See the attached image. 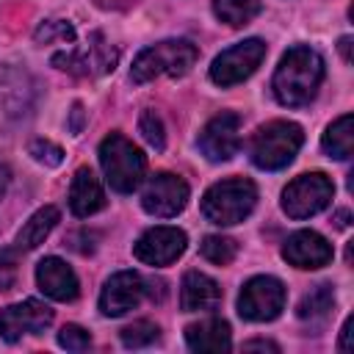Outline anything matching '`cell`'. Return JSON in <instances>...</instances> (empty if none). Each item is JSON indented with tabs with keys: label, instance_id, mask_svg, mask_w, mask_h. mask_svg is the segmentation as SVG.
I'll return each instance as SVG.
<instances>
[{
	"label": "cell",
	"instance_id": "cell-1",
	"mask_svg": "<svg viewBox=\"0 0 354 354\" xmlns=\"http://www.w3.org/2000/svg\"><path fill=\"white\" fill-rule=\"evenodd\" d=\"M324 58L318 50L310 44H296L282 53L274 77H271V91L279 105L285 108H301L310 105L324 83Z\"/></svg>",
	"mask_w": 354,
	"mask_h": 354
},
{
	"label": "cell",
	"instance_id": "cell-2",
	"mask_svg": "<svg viewBox=\"0 0 354 354\" xmlns=\"http://www.w3.org/2000/svg\"><path fill=\"white\" fill-rule=\"evenodd\" d=\"M199 58V47L188 39H163L149 47H144L130 66L133 83H149L155 77H183L191 72V66Z\"/></svg>",
	"mask_w": 354,
	"mask_h": 354
},
{
	"label": "cell",
	"instance_id": "cell-3",
	"mask_svg": "<svg viewBox=\"0 0 354 354\" xmlns=\"http://www.w3.org/2000/svg\"><path fill=\"white\" fill-rule=\"evenodd\" d=\"M100 166L105 174V183L116 191V194H133L147 171V158L144 152L119 130L108 133L100 141Z\"/></svg>",
	"mask_w": 354,
	"mask_h": 354
},
{
	"label": "cell",
	"instance_id": "cell-4",
	"mask_svg": "<svg viewBox=\"0 0 354 354\" xmlns=\"http://www.w3.org/2000/svg\"><path fill=\"white\" fill-rule=\"evenodd\" d=\"M257 205V185L249 177H227L213 183L202 196V216L216 227H232L252 216Z\"/></svg>",
	"mask_w": 354,
	"mask_h": 354
},
{
	"label": "cell",
	"instance_id": "cell-5",
	"mask_svg": "<svg viewBox=\"0 0 354 354\" xmlns=\"http://www.w3.org/2000/svg\"><path fill=\"white\" fill-rule=\"evenodd\" d=\"M301 144H304V130L296 122L274 119L254 130L249 141V158L263 171H279L296 158Z\"/></svg>",
	"mask_w": 354,
	"mask_h": 354
},
{
	"label": "cell",
	"instance_id": "cell-6",
	"mask_svg": "<svg viewBox=\"0 0 354 354\" xmlns=\"http://www.w3.org/2000/svg\"><path fill=\"white\" fill-rule=\"evenodd\" d=\"M50 61L55 69L69 72L75 77H102V75L116 69L119 50L100 30H91L86 41L75 39L72 44H66V50L53 53Z\"/></svg>",
	"mask_w": 354,
	"mask_h": 354
},
{
	"label": "cell",
	"instance_id": "cell-7",
	"mask_svg": "<svg viewBox=\"0 0 354 354\" xmlns=\"http://www.w3.org/2000/svg\"><path fill=\"white\" fill-rule=\"evenodd\" d=\"M332 196H335L332 180L324 171H307L282 188L279 205L288 218L301 221V218H310V216H318L321 210H326L332 205Z\"/></svg>",
	"mask_w": 354,
	"mask_h": 354
},
{
	"label": "cell",
	"instance_id": "cell-8",
	"mask_svg": "<svg viewBox=\"0 0 354 354\" xmlns=\"http://www.w3.org/2000/svg\"><path fill=\"white\" fill-rule=\"evenodd\" d=\"M160 282V279H158ZM155 279L141 277L138 271H116L105 279L102 290H100V313L105 318H122L130 310H136L147 296L155 299Z\"/></svg>",
	"mask_w": 354,
	"mask_h": 354
},
{
	"label": "cell",
	"instance_id": "cell-9",
	"mask_svg": "<svg viewBox=\"0 0 354 354\" xmlns=\"http://www.w3.org/2000/svg\"><path fill=\"white\" fill-rule=\"evenodd\" d=\"M285 299H288V290H285L282 279H277L271 274H257V277L246 279L238 293V315L252 324L274 321L285 310Z\"/></svg>",
	"mask_w": 354,
	"mask_h": 354
},
{
	"label": "cell",
	"instance_id": "cell-10",
	"mask_svg": "<svg viewBox=\"0 0 354 354\" xmlns=\"http://www.w3.org/2000/svg\"><path fill=\"white\" fill-rule=\"evenodd\" d=\"M268 47L263 39L252 36V39H243L232 47H227L224 53H218L210 64V80L221 88H230V86H238L243 80H249L257 66L263 64Z\"/></svg>",
	"mask_w": 354,
	"mask_h": 354
},
{
	"label": "cell",
	"instance_id": "cell-11",
	"mask_svg": "<svg viewBox=\"0 0 354 354\" xmlns=\"http://www.w3.org/2000/svg\"><path fill=\"white\" fill-rule=\"evenodd\" d=\"M188 196H191V188L180 174L155 171L141 191V207L155 218H171L185 210Z\"/></svg>",
	"mask_w": 354,
	"mask_h": 354
},
{
	"label": "cell",
	"instance_id": "cell-12",
	"mask_svg": "<svg viewBox=\"0 0 354 354\" xmlns=\"http://www.w3.org/2000/svg\"><path fill=\"white\" fill-rule=\"evenodd\" d=\"M188 246V235L180 227H149L138 235V241L133 243V254L136 260H141L144 266L160 268V266H171Z\"/></svg>",
	"mask_w": 354,
	"mask_h": 354
},
{
	"label": "cell",
	"instance_id": "cell-13",
	"mask_svg": "<svg viewBox=\"0 0 354 354\" xmlns=\"http://www.w3.org/2000/svg\"><path fill=\"white\" fill-rule=\"evenodd\" d=\"M196 147L213 163H221V160L235 158L238 149H241V116L235 111L216 113L202 127V133L196 138Z\"/></svg>",
	"mask_w": 354,
	"mask_h": 354
},
{
	"label": "cell",
	"instance_id": "cell-14",
	"mask_svg": "<svg viewBox=\"0 0 354 354\" xmlns=\"http://www.w3.org/2000/svg\"><path fill=\"white\" fill-rule=\"evenodd\" d=\"M53 324V307L39 299H25L0 310V337L17 343L25 335H41Z\"/></svg>",
	"mask_w": 354,
	"mask_h": 354
},
{
	"label": "cell",
	"instance_id": "cell-15",
	"mask_svg": "<svg viewBox=\"0 0 354 354\" xmlns=\"http://www.w3.org/2000/svg\"><path fill=\"white\" fill-rule=\"evenodd\" d=\"M332 243L315 230H299L282 243V260L293 268H324L332 263Z\"/></svg>",
	"mask_w": 354,
	"mask_h": 354
},
{
	"label": "cell",
	"instance_id": "cell-16",
	"mask_svg": "<svg viewBox=\"0 0 354 354\" xmlns=\"http://www.w3.org/2000/svg\"><path fill=\"white\" fill-rule=\"evenodd\" d=\"M36 285L53 301H75L77 293H80L77 274L72 271V266L66 260H61L55 254L39 260V266H36Z\"/></svg>",
	"mask_w": 354,
	"mask_h": 354
},
{
	"label": "cell",
	"instance_id": "cell-17",
	"mask_svg": "<svg viewBox=\"0 0 354 354\" xmlns=\"http://www.w3.org/2000/svg\"><path fill=\"white\" fill-rule=\"evenodd\" d=\"M221 304V288L213 277L191 268L180 282V310L183 313H210Z\"/></svg>",
	"mask_w": 354,
	"mask_h": 354
},
{
	"label": "cell",
	"instance_id": "cell-18",
	"mask_svg": "<svg viewBox=\"0 0 354 354\" xmlns=\"http://www.w3.org/2000/svg\"><path fill=\"white\" fill-rule=\"evenodd\" d=\"M58 221H61V213H58L55 205H44V207H39V210L22 224V230L17 232V238L11 241V246H8L6 252H0V260H6V257H17V254H25V252L36 249L39 243H44V238L55 230Z\"/></svg>",
	"mask_w": 354,
	"mask_h": 354
},
{
	"label": "cell",
	"instance_id": "cell-19",
	"mask_svg": "<svg viewBox=\"0 0 354 354\" xmlns=\"http://www.w3.org/2000/svg\"><path fill=\"white\" fill-rule=\"evenodd\" d=\"M102 207H105L102 183L94 177V171L88 166H80L72 177V185H69V210L77 218H88V216L100 213Z\"/></svg>",
	"mask_w": 354,
	"mask_h": 354
},
{
	"label": "cell",
	"instance_id": "cell-20",
	"mask_svg": "<svg viewBox=\"0 0 354 354\" xmlns=\"http://www.w3.org/2000/svg\"><path fill=\"white\" fill-rule=\"evenodd\" d=\"M185 346L191 351H230L232 348V332L230 324L218 315L202 318L196 324L185 326Z\"/></svg>",
	"mask_w": 354,
	"mask_h": 354
},
{
	"label": "cell",
	"instance_id": "cell-21",
	"mask_svg": "<svg viewBox=\"0 0 354 354\" xmlns=\"http://www.w3.org/2000/svg\"><path fill=\"white\" fill-rule=\"evenodd\" d=\"M321 147L329 158L335 160H346L351 158V149H354V116L351 113H343L337 116L321 136Z\"/></svg>",
	"mask_w": 354,
	"mask_h": 354
},
{
	"label": "cell",
	"instance_id": "cell-22",
	"mask_svg": "<svg viewBox=\"0 0 354 354\" xmlns=\"http://www.w3.org/2000/svg\"><path fill=\"white\" fill-rule=\"evenodd\" d=\"M263 11V0H213V14L230 28L249 25Z\"/></svg>",
	"mask_w": 354,
	"mask_h": 354
},
{
	"label": "cell",
	"instance_id": "cell-23",
	"mask_svg": "<svg viewBox=\"0 0 354 354\" xmlns=\"http://www.w3.org/2000/svg\"><path fill=\"white\" fill-rule=\"evenodd\" d=\"M332 307H335V290H332L329 282H321V285L310 288V290L301 296V301H299V307H296V315H299L301 321H321V318L329 315Z\"/></svg>",
	"mask_w": 354,
	"mask_h": 354
},
{
	"label": "cell",
	"instance_id": "cell-24",
	"mask_svg": "<svg viewBox=\"0 0 354 354\" xmlns=\"http://www.w3.org/2000/svg\"><path fill=\"white\" fill-rule=\"evenodd\" d=\"M199 252L213 266H230L238 254V241L227 235H205L199 243Z\"/></svg>",
	"mask_w": 354,
	"mask_h": 354
},
{
	"label": "cell",
	"instance_id": "cell-25",
	"mask_svg": "<svg viewBox=\"0 0 354 354\" xmlns=\"http://www.w3.org/2000/svg\"><path fill=\"white\" fill-rule=\"evenodd\" d=\"M119 337H122V343H124L127 348H147V346L158 343V337H160V326H158L155 321L138 318V321L127 324V326L119 332Z\"/></svg>",
	"mask_w": 354,
	"mask_h": 354
},
{
	"label": "cell",
	"instance_id": "cell-26",
	"mask_svg": "<svg viewBox=\"0 0 354 354\" xmlns=\"http://www.w3.org/2000/svg\"><path fill=\"white\" fill-rule=\"evenodd\" d=\"M33 39H36L39 44H50V41L72 44V41L77 39V30H75V25L66 22V19H44V22L36 28Z\"/></svg>",
	"mask_w": 354,
	"mask_h": 354
},
{
	"label": "cell",
	"instance_id": "cell-27",
	"mask_svg": "<svg viewBox=\"0 0 354 354\" xmlns=\"http://www.w3.org/2000/svg\"><path fill=\"white\" fill-rule=\"evenodd\" d=\"M138 133L144 136V141H147L152 149L163 152V147H166V130H163L160 116H158L152 108H147V111L138 116Z\"/></svg>",
	"mask_w": 354,
	"mask_h": 354
},
{
	"label": "cell",
	"instance_id": "cell-28",
	"mask_svg": "<svg viewBox=\"0 0 354 354\" xmlns=\"http://www.w3.org/2000/svg\"><path fill=\"white\" fill-rule=\"evenodd\" d=\"M28 155H30L36 163L50 166V169L61 166V160H64V149H61L58 144H53L50 138H33V141L28 144Z\"/></svg>",
	"mask_w": 354,
	"mask_h": 354
},
{
	"label": "cell",
	"instance_id": "cell-29",
	"mask_svg": "<svg viewBox=\"0 0 354 354\" xmlns=\"http://www.w3.org/2000/svg\"><path fill=\"white\" fill-rule=\"evenodd\" d=\"M58 346L66 351H86L91 346V335L77 324H66L58 332Z\"/></svg>",
	"mask_w": 354,
	"mask_h": 354
},
{
	"label": "cell",
	"instance_id": "cell-30",
	"mask_svg": "<svg viewBox=\"0 0 354 354\" xmlns=\"http://www.w3.org/2000/svg\"><path fill=\"white\" fill-rule=\"evenodd\" d=\"M243 351H279V346L274 343V340H263V337H257V340H246L243 343Z\"/></svg>",
	"mask_w": 354,
	"mask_h": 354
},
{
	"label": "cell",
	"instance_id": "cell-31",
	"mask_svg": "<svg viewBox=\"0 0 354 354\" xmlns=\"http://www.w3.org/2000/svg\"><path fill=\"white\" fill-rule=\"evenodd\" d=\"M351 324H354V318L348 315V318L343 321V329H340V343H337L340 351H348V348H351V343H348V337H351Z\"/></svg>",
	"mask_w": 354,
	"mask_h": 354
},
{
	"label": "cell",
	"instance_id": "cell-32",
	"mask_svg": "<svg viewBox=\"0 0 354 354\" xmlns=\"http://www.w3.org/2000/svg\"><path fill=\"white\" fill-rule=\"evenodd\" d=\"M80 127H83V105H80V102H75V105H72V124H69V130L77 136V133H80Z\"/></svg>",
	"mask_w": 354,
	"mask_h": 354
},
{
	"label": "cell",
	"instance_id": "cell-33",
	"mask_svg": "<svg viewBox=\"0 0 354 354\" xmlns=\"http://www.w3.org/2000/svg\"><path fill=\"white\" fill-rule=\"evenodd\" d=\"M8 183H11V171H8L6 163H0V199H3L6 191H8Z\"/></svg>",
	"mask_w": 354,
	"mask_h": 354
},
{
	"label": "cell",
	"instance_id": "cell-34",
	"mask_svg": "<svg viewBox=\"0 0 354 354\" xmlns=\"http://www.w3.org/2000/svg\"><path fill=\"white\" fill-rule=\"evenodd\" d=\"M337 47H340L343 61H346V64H351V36H343V39L337 41Z\"/></svg>",
	"mask_w": 354,
	"mask_h": 354
},
{
	"label": "cell",
	"instance_id": "cell-35",
	"mask_svg": "<svg viewBox=\"0 0 354 354\" xmlns=\"http://www.w3.org/2000/svg\"><path fill=\"white\" fill-rule=\"evenodd\" d=\"M127 3H130V0H127ZM133 3H136V0H133Z\"/></svg>",
	"mask_w": 354,
	"mask_h": 354
}]
</instances>
